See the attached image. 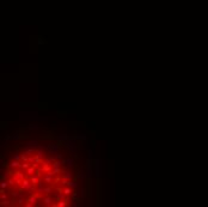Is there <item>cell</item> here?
Returning <instances> with one entry per match:
<instances>
[]
</instances>
